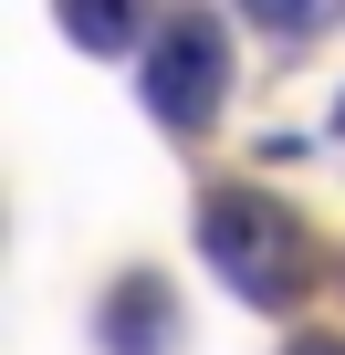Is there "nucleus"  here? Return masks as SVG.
<instances>
[{
	"instance_id": "obj_1",
	"label": "nucleus",
	"mask_w": 345,
	"mask_h": 355,
	"mask_svg": "<svg viewBox=\"0 0 345 355\" xmlns=\"http://www.w3.org/2000/svg\"><path fill=\"white\" fill-rule=\"evenodd\" d=\"M199 230H210V261H220L251 303H283V293L303 282V241H293V220H283L272 199H241V189H230V199H210Z\"/></svg>"
},
{
	"instance_id": "obj_3",
	"label": "nucleus",
	"mask_w": 345,
	"mask_h": 355,
	"mask_svg": "<svg viewBox=\"0 0 345 355\" xmlns=\"http://www.w3.org/2000/svg\"><path fill=\"white\" fill-rule=\"evenodd\" d=\"M293 355H345V345H293Z\"/></svg>"
},
{
	"instance_id": "obj_2",
	"label": "nucleus",
	"mask_w": 345,
	"mask_h": 355,
	"mask_svg": "<svg viewBox=\"0 0 345 355\" xmlns=\"http://www.w3.org/2000/svg\"><path fill=\"white\" fill-rule=\"evenodd\" d=\"M220 84H230L220 21H167V42L146 53V105H157L167 125H210V115H220Z\"/></svg>"
}]
</instances>
